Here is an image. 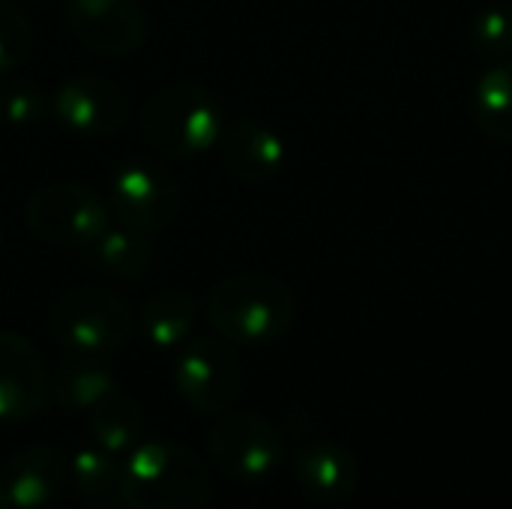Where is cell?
Returning <instances> with one entry per match:
<instances>
[{
	"instance_id": "4fadbf2b",
	"label": "cell",
	"mask_w": 512,
	"mask_h": 509,
	"mask_svg": "<svg viewBox=\"0 0 512 509\" xmlns=\"http://www.w3.org/2000/svg\"><path fill=\"white\" fill-rule=\"evenodd\" d=\"M291 471L297 486L315 501H342L360 483L357 456L336 441L303 444L291 459Z\"/></svg>"
},
{
	"instance_id": "ac0fdd59",
	"label": "cell",
	"mask_w": 512,
	"mask_h": 509,
	"mask_svg": "<svg viewBox=\"0 0 512 509\" xmlns=\"http://www.w3.org/2000/svg\"><path fill=\"white\" fill-rule=\"evenodd\" d=\"M474 120L501 144H512V57L489 66L474 87Z\"/></svg>"
},
{
	"instance_id": "44dd1931",
	"label": "cell",
	"mask_w": 512,
	"mask_h": 509,
	"mask_svg": "<svg viewBox=\"0 0 512 509\" xmlns=\"http://www.w3.org/2000/svg\"><path fill=\"white\" fill-rule=\"evenodd\" d=\"M471 39L480 54L498 60L512 57V9L510 6H486L471 21Z\"/></svg>"
},
{
	"instance_id": "4316f807",
	"label": "cell",
	"mask_w": 512,
	"mask_h": 509,
	"mask_svg": "<svg viewBox=\"0 0 512 509\" xmlns=\"http://www.w3.org/2000/svg\"><path fill=\"white\" fill-rule=\"evenodd\" d=\"M510 9H512V6H510Z\"/></svg>"
},
{
	"instance_id": "603a6c76",
	"label": "cell",
	"mask_w": 512,
	"mask_h": 509,
	"mask_svg": "<svg viewBox=\"0 0 512 509\" xmlns=\"http://www.w3.org/2000/svg\"><path fill=\"white\" fill-rule=\"evenodd\" d=\"M45 114V96L33 84H6L0 87V117L9 126H33Z\"/></svg>"
},
{
	"instance_id": "d4e9b609",
	"label": "cell",
	"mask_w": 512,
	"mask_h": 509,
	"mask_svg": "<svg viewBox=\"0 0 512 509\" xmlns=\"http://www.w3.org/2000/svg\"><path fill=\"white\" fill-rule=\"evenodd\" d=\"M0 240H3V234H0Z\"/></svg>"
},
{
	"instance_id": "ffe728a7",
	"label": "cell",
	"mask_w": 512,
	"mask_h": 509,
	"mask_svg": "<svg viewBox=\"0 0 512 509\" xmlns=\"http://www.w3.org/2000/svg\"><path fill=\"white\" fill-rule=\"evenodd\" d=\"M87 252L102 273L117 279H141L153 261L147 234L132 228H105V234Z\"/></svg>"
},
{
	"instance_id": "9c48e42d",
	"label": "cell",
	"mask_w": 512,
	"mask_h": 509,
	"mask_svg": "<svg viewBox=\"0 0 512 509\" xmlns=\"http://www.w3.org/2000/svg\"><path fill=\"white\" fill-rule=\"evenodd\" d=\"M72 33L93 51L123 57L144 45L147 15L138 0H66Z\"/></svg>"
},
{
	"instance_id": "7c38bea8",
	"label": "cell",
	"mask_w": 512,
	"mask_h": 509,
	"mask_svg": "<svg viewBox=\"0 0 512 509\" xmlns=\"http://www.w3.org/2000/svg\"><path fill=\"white\" fill-rule=\"evenodd\" d=\"M225 168L243 183H267L285 168V141L261 120L240 117L219 135Z\"/></svg>"
},
{
	"instance_id": "6da1fadb",
	"label": "cell",
	"mask_w": 512,
	"mask_h": 509,
	"mask_svg": "<svg viewBox=\"0 0 512 509\" xmlns=\"http://www.w3.org/2000/svg\"><path fill=\"white\" fill-rule=\"evenodd\" d=\"M210 327L237 345H270L297 321L294 291L267 273H237L219 282L207 300Z\"/></svg>"
},
{
	"instance_id": "52a82bcc",
	"label": "cell",
	"mask_w": 512,
	"mask_h": 509,
	"mask_svg": "<svg viewBox=\"0 0 512 509\" xmlns=\"http://www.w3.org/2000/svg\"><path fill=\"white\" fill-rule=\"evenodd\" d=\"M207 447L213 465L237 483L267 480L285 456L282 432L252 411L225 414L210 429Z\"/></svg>"
},
{
	"instance_id": "3957f363",
	"label": "cell",
	"mask_w": 512,
	"mask_h": 509,
	"mask_svg": "<svg viewBox=\"0 0 512 509\" xmlns=\"http://www.w3.org/2000/svg\"><path fill=\"white\" fill-rule=\"evenodd\" d=\"M141 135L165 156H198L216 147L222 135V108L198 84H171L147 99Z\"/></svg>"
},
{
	"instance_id": "2e32d148",
	"label": "cell",
	"mask_w": 512,
	"mask_h": 509,
	"mask_svg": "<svg viewBox=\"0 0 512 509\" xmlns=\"http://www.w3.org/2000/svg\"><path fill=\"white\" fill-rule=\"evenodd\" d=\"M198 321V303L192 294L186 291H156L141 312V333L144 339L159 348V351H171L177 345H183L192 333Z\"/></svg>"
},
{
	"instance_id": "8fae6325",
	"label": "cell",
	"mask_w": 512,
	"mask_h": 509,
	"mask_svg": "<svg viewBox=\"0 0 512 509\" xmlns=\"http://www.w3.org/2000/svg\"><path fill=\"white\" fill-rule=\"evenodd\" d=\"M48 396V375L30 339L0 330V423L33 417Z\"/></svg>"
},
{
	"instance_id": "9a60e30c",
	"label": "cell",
	"mask_w": 512,
	"mask_h": 509,
	"mask_svg": "<svg viewBox=\"0 0 512 509\" xmlns=\"http://www.w3.org/2000/svg\"><path fill=\"white\" fill-rule=\"evenodd\" d=\"M111 393H117V381H114L111 369L105 363H99L96 357L75 354L51 378V396L66 411H84L87 414L90 408H96Z\"/></svg>"
},
{
	"instance_id": "7a4b0ae2",
	"label": "cell",
	"mask_w": 512,
	"mask_h": 509,
	"mask_svg": "<svg viewBox=\"0 0 512 509\" xmlns=\"http://www.w3.org/2000/svg\"><path fill=\"white\" fill-rule=\"evenodd\" d=\"M210 468L174 441H141L123 462V504L129 509H204Z\"/></svg>"
},
{
	"instance_id": "e0dca14e",
	"label": "cell",
	"mask_w": 512,
	"mask_h": 509,
	"mask_svg": "<svg viewBox=\"0 0 512 509\" xmlns=\"http://www.w3.org/2000/svg\"><path fill=\"white\" fill-rule=\"evenodd\" d=\"M87 429L96 447H102L105 453L129 456L144 438V417L129 396L111 393L108 399H102L96 408L87 411Z\"/></svg>"
},
{
	"instance_id": "ba28073f",
	"label": "cell",
	"mask_w": 512,
	"mask_h": 509,
	"mask_svg": "<svg viewBox=\"0 0 512 509\" xmlns=\"http://www.w3.org/2000/svg\"><path fill=\"white\" fill-rule=\"evenodd\" d=\"M111 207L123 228L156 234L180 213V186L159 165L132 162L117 168L111 180Z\"/></svg>"
},
{
	"instance_id": "5b68a950",
	"label": "cell",
	"mask_w": 512,
	"mask_h": 509,
	"mask_svg": "<svg viewBox=\"0 0 512 509\" xmlns=\"http://www.w3.org/2000/svg\"><path fill=\"white\" fill-rule=\"evenodd\" d=\"M30 231L63 249H90L108 228V210L102 198L84 183H48L39 186L24 207Z\"/></svg>"
},
{
	"instance_id": "d6986e66",
	"label": "cell",
	"mask_w": 512,
	"mask_h": 509,
	"mask_svg": "<svg viewBox=\"0 0 512 509\" xmlns=\"http://www.w3.org/2000/svg\"><path fill=\"white\" fill-rule=\"evenodd\" d=\"M69 471L81 501L93 507H114L123 501V465H117V456L105 453L102 447L93 444L75 450Z\"/></svg>"
},
{
	"instance_id": "7402d4cb",
	"label": "cell",
	"mask_w": 512,
	"mask_h": 509,
	"mask_svg": "<svg viewBox=\"0 0 512 509\" xmlns=\"http://www.w3.org/2000/svg\"><path fill=\"white\" fill-rule=\"evenodd\" d=\"M33 30L21 6L0 0V75L15 72L30 54Z\"/></svg>"
},
{
	"instance_id": "5bb4252c",
	"label": "cell",
	"mask_w": 512,
	"mask_h": 509,
	"mask_svg": "<svg viewBox=\"0 0 512 509\" xmlns=\"http://www.w3.org/2000/svg\"><path fill=\"white\" fill-rule=\"evenodd\" d=\"M0 480L12 509H42L60 495L66 480V465L57 450L45 444H33L6 459Z\"/></svg>"
},
{
	"instance_id": "277c9868",
	"label": "cell",
	"mask_w": 512,
	"mask_h": 509,
	"mask_svg": "<svg viewBox=\"0 0 512 509\" xmlns=\"http://www.w3.org/2000/svg\"><path fill=\"white\" fill-rule=\"evenodd\" d=\"M48 330L54 342L66 351L99 357L129 342L135 330V312L120 294L75 288L54 303L48 315Z\"/></svg>"
},
{
	"instance_id": "cb8c5ba5",
	"label": "cell",
	"mask_w": 512,
	"mask_h": 509,
	"mask_svg": "<svg viewBox=\"0 0 512 509\" xmlns=\"http://www.w3.org/2000/svg\"><path fill=\"white\" fill-rule=\"evenodd\" d=\"M0 509H12V504H9V495H6V489H3V480H0Z\"/></svg>"
},
{
	"instance_id": "30bf717a",
	"label": "cell",
	"mask_w": 512,
	"mask_h": 509,
	"mask_svg": "<svg viewBox=\"0 0 512 509\" xmlns=\"http://www.w3.org/2000/svg\"><path fill=\"white\" fill-rule=\"evenodd\" d=\"M54 114L72 132L102 138L123 126L129 114V96L111 78L75 75L54 93Z\"/></svg>"
},
{
	"instance_id": "8992f818",
	"label": "cell",
	"mask_w": 512,
	"mask_h": 509,
	"mask_svg": "<svg viewBox=\"0 0 512 509\" xmlns=\"http://www.w3.org/2000/svg\"><path fill=\"white\" fill-rule=\"evenodd\" d=\"M174 387L192 411L219 417L237 402L243 369L237 354L222 339H186L174 360Z\"/></svg>"
},
{
	"instance_id": "484cf974",
	"label": "cell",
	"mask_w": 512,
	"mask_h": 509,
	"mask_svg": "<svg viewBox=\"0 0 512 509\" xmlns=\"http://www.w3.org/2000/svg\"><path fill=\"white\" fill-rule=\"evenodd\" d=\"M42 509H48V507H42Z\"/></svg>"
}]
</instances>
